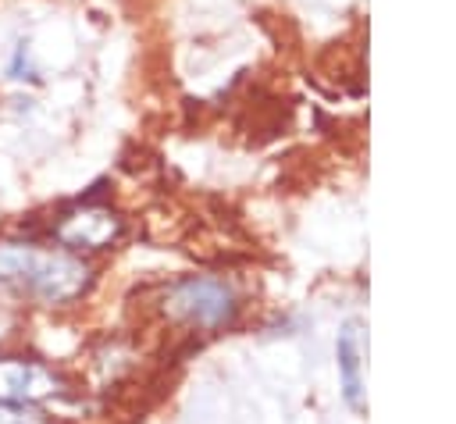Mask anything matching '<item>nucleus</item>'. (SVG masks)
Segmentation results:
<instances>
[{"instance_id": "nucleus-5", "label": "nucleus", "mask_w": 456, "mask_h": 424, "mask_svg": "<svg viewBox=\"0 0 456 424\" xmlns=\"http://www.w3.org/2000/svg\"><path fill=\"white\" fill-rule=\"evenodd\" d=\"M363 335L360 324H346L338 335V374H342V392L353 410H363Z\"/></svg>"}, {"instance_id": "nucleus-4", "label": "nucleus", "mask_w": 456, "mask_h": 424, "mask_svg": "<svg viewBox=\"0 0 456 424\" xmlns=\"http://www.w3.org/2000/svg\"><path fill=\"white\" fill-rule=\"evenodd\" d=\"M68 395V381L36 356H0V399L18 406H39Z\"/></svg>"}, {"instance_id": "nucleus-1", "label": "nucleus", "mask_w": 456, "mask_h": 424, "mask_svg": "<svg viewBox=\"0 0 456 424\" xmlns=\"http://www.w3.org/2000/svg\"><path fill=\"white\" fill-rule=\"evenodd\" d=\"M0 285L39 306H68L93 285V267L82 253L64 246H39L28 239L0 242Z\"/></svg>"}, {"instance_id": "nucleus-2", "label": "nucleus", "mask_w": 456, "mask_h": 424, "mask_svg": "<svg viewBox=\"0 0 456 424\" xmlns=\"http://www.w3.org/2000/svg\"><path fill=\"white\" fill-rule=\"evenodd\" d=\"M164 310L175 321H185L189 328L200 331H217L224 324L235 321L239 314V299L232 292V285L224 278L214 274H189L182 281H175L164 292Z\"/></svg>"}, {"instance_id": "nucleus-3", "label": "nucleus", "mask_w": 456, "mask_h": 424, "mask_svg": "<svg viewBox=\"0 0 456 424\" xmlns=\"http://www.w3.org/2000/svg\"><path fill=\"white\" fill-rule=\"evenodd\" d=\"M50 235L57 246H64L71 253H96V249H110L125 235V221L110 203H100L89 196V200L64 207L53 217Z\"/></svg>"}, {"instance_id": "nucleus-7", "label": "nucleus", "mask_w": 456, "mask_h": 424, "mask_svg": "<svg viewBox=\"0 0 456 424\" xmlns=\"http://www.w3.org/2000/svg\"><path fill=\"white\" fill-rule=\"evenodd\" d=\"M0 424H46V417L36 406H18L0 399Z\"/></svg>"}, {"instance_id": "nucleus-6", "label": "nucleus", "mask_w": 456, "mask_h": 424, "mask_svg": "<svg viewBox=\"0 0 456 424\" xmlns=\"http://www.w3.org/2000/svg\"><path fill=\"white\" fill-rule=\"evenodd\" d=\"M4 78L18 89H28V86H39V61H36V50L28 39H14L7 57H4Z\"/></svg>"}]
</instances>
